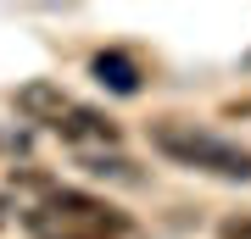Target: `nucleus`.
<instances>
[{
  "instance_id": "obj_4",
  "label": "nucleus",
  "mask_w": 251,
  "mask_h": 239,
  "mask_svg": "<svg viewBox=\"0 0 251 239\" xmlns=\"http://www.w3.org/2000/svg\"><path fill=\"white\" fill-rule=\"evenodd\" d=\"M56 133H62L67 145H117V123L90 111V106H73L62 123H56Z\"/></svg>"
},
{
  "instance_id": "obj_6",
  "label": "nucleus",
  "mask_w": 251,
  "mask_h": 239,
  "mask_svg": "<svg viewBox=\"0 0 251 239\" xmlns=\"http://www.w3.org/2000/svg\"><path fill=\"white\" fill-rule=\"evenodd\" d=\"M218 234H224V239H251V217H229Z\"/></svg>"
},
{
  "instance_id": "obj_5",
  "label": "nucleus",
  "mask_w": 251,
  "mask_h": 239,
  "mask_svg": "<svg viewBox=\"0 0 251 239\" xmlns=\"http://www.w3.org/2000/svg\"><path fill=\"white\" fill-rule=\"evenodd\" d=\"M95 78L106 89H117V95H134V89H140V67L128 62L123 50H100L95 56Z\"/></svg>"
},
{
  "instance_id": "obj_1",
  "label": "nucleus",
  "mask_w": 251,
  "mask_h": 239,
  "mask_svg": "<svg viewBox=\"0 0 251 239\" xmlns=\"http://www.w3.org/2000/svg\"><path fill=\"white\" fill-rule=\"evenodd\" d=\"M151 145L168 161L190 167V173H212V178H229V184H251V151L234 145V139H224V133H212V128H201V123L162 117V123H151Z\"/></svg>"
},
{
  "instance_id": "obj_3",
  "label": "nucleus",
  "mask_w": 251,
  "mask_h": 239,
  "mask_svg": "<svg viewBox=\"0 0 251 239\" xmlns=\"http://www.w3.org/2000/svg\"><path fill=\"white\" fill-rule=\"evenodd\" d=\"M17 111L28 117V123H45V128H56V123H62V117L73 111V100L62 95V84L34 78V84H23V89H17Z\"/></svg>"
},
{
  "instance_id": "obj_2",
  "label": "nucleus",
  "mask_w": 251,
  "mask_h": 239,
  "mask_svg": "<svg viewBox=\"0 0 251 239\" xmlns=\"http://www.w3.org/2000/svg\"><path fill=\"white\" fill-rule=\"evenodd\" d=\"M28 228L39 239H123L128 217L117 212V206L95 200V195L62 189V195H50L39 212H28Z\"/></svg>"
}]
</instances>
